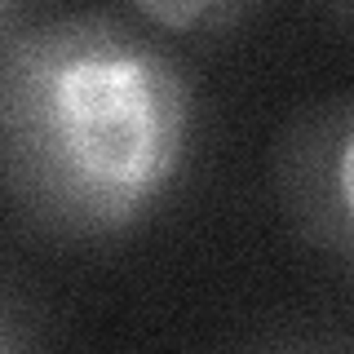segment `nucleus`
Returning <instances> with one entry per match:
<instances>
[{
  "label": "nucleus",
  "mask_w": 354,
  "mask_h": 354,
  "mask_svg": "<svg viewBox=\"0 0 354 354\" xmlns=\"http://www.w3.org/2000/svg\"><path fill=\"white\" fill-rule=\"evenodd\" d=\"M191 120L182 62L120 18H49L0 49V177L53 230L115 235L147 217Z\"/></svg>",
  "instance_id": "obj_1"
},
{
  "label": "nucleus",
  "mask_w": 354,
  "mask_h": 354,
  "mask_svg": "<svg viewBox=\"0 0 354 354\" xmlns=\"http://www.w3.org/2000/svg\"><path fill=\"white\" fill-rule=\"evenodd\" d=\"M279 182L306 235L354 257V97L306 111L288 129Z\"/></svg>",
  "instance_id": "obj_2"
},
{
  "label": "nucleus",
  "mask_w": 354,
  "mask_h": 354,
  "mask_svg": "<svg viewBox=\"0 0 354 354\" xmlns=\"http://www.w3.org/2000/svg\"><path fill=\"white\" fill-rule=\"evenodd\" d=\"M138 14L155 22V27L164 31H177V36H186V31H217L226 27V22L243 18L239 5H221V0H147V5H138Z\"/></svg>",
  "instance_id": "obj_3"
},
{
  "label": "nucleus",
  "mask_w": 354,
  "mask_h": 354,
  "mask_svg": "<svg viewBox=\"0 0 354 354\" xmlns=\"http://www.w3.org/2000/svg\"><path fill=\"white\" fill-rule=\"evenodd\" d=\"M0 354H36L27 315H18L14 306L0 301Z\"/></svg>",
  "instance_id": "obj_4"
},
{
  "label": "nucleus",
  "mask_w": 354,
  "mask_h": 354,
  "mask_svg": "<svg viewBox=\"0 0 354 354\" xmlns=\"http://www.w3.org/2000/svg\"><path fill=\"white\" fill-rule=\"evenodd\" d=\"M22 18H27V14H22L18 5H9V0H0V49H5V44L18 36V22H22Z\"/></svg>",
  "instance_id": "obj_5"
}]
</instances>
